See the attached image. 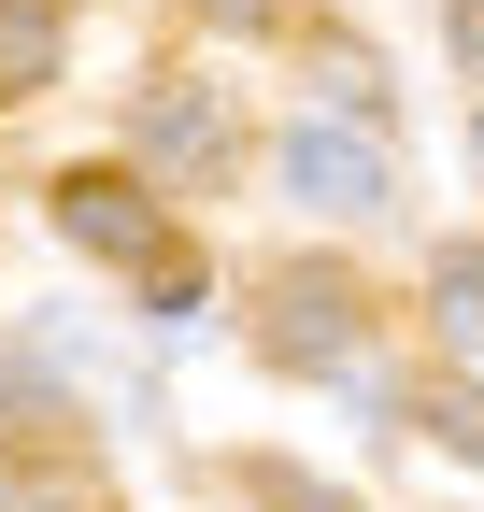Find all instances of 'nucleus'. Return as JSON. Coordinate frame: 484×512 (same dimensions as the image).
I'll list each match as a JSON object with an SVG mask.
<instances>
[{
  "mask_svg": "<svg viewBox=\"0 0 484 512\" xmlns=\"http://www.w3.org/2000/svg\"><path fill=\"white\" fill-rule=\"evenodd\" d=\"M57 242L100 256V271H129V285H171L186 256H171V200L143 171H57Z\"/></svg>",
  "mask_w": 484,
  "mask_h": 512,
  "instance_id": "nucleus-1",
  "label": "nucleus"
},
{
  "mask_svg": "<svg viewBox=\"0 0 484 512\" xmlns=\"http://www.w3.org/2000/svg\"><path fill=\"white\" fill-rule=\"evenodd\" d=\"M271 171H285V200L299 214H328V228H356V214H385L399 200V171H385V143L356 114H299L285 143H271Z\"/></svg>",
  "mask_w": 484,
  "mask_h": 512,
  "instance_id": "nucleus-2",
  "label": "nucleus"
},
{
  "mask_svg": "<svg viewBox=\"0 0 484 512\" xmlns=\"http://www.w3.org/2000/svg\"><path fill=\"white\" fill-rule=\"evenodd\" d=\"M271 356L285 370H356V285L342 271H285L271 285Z\"/></svg>",
  "mask_w": 484,
  "mask_h": 512,
  "instance_id": "nucleus-3",
  "label": "nucleus"
},
{
  "mask_svg": "<svg viewBox=\"0 0 484 512\" xmlns=\"http://www.w3.org/2000/svg\"><path fill=\"white\" fill-rule=\"evenodd\" d=\"M143 157L214 171V157H228V100H214V86H143Z\"/></svg>",
  "mask_w": 484,
  "mask_h": 512,
  "instance_id": "nucleus-4",
  "label": "nucleus"
},
{
  "mask_svg": "<svg viewBox=\"0 0 484 512\" xmlns=\"http://www.w3.org/2000/svg\"><path fill=\"white\" fill-rule=\"evenodd\" d=\"M57 86V0H0V100Z\"/></svg>",
  "mask_w": 484,
  "mask_h": 512,
  "instance_id": "nucleus-5",
  "label": "nucleus"
},
{
  "mask_svg": "<svg viewBox=\"0 0 484 512\" xmlns=\"http://www.w3.org/2000/svg\"><path fill=\"white\" fill-rule=\"evenodd\" d=\"M428 328H442L456 356H484V242H456L442 271H428Z\"/></svg>",
  "mask_w": 484,
  "mask_h": 512,
  "instance_id": "nucleus-6",
  "label": "nucleus"
},
{
  "mask_svg": "<svg viewBox=\"0 0 484 512\" xmlns=\"http://www.w3.org/2000/svg\"><path fill=\"white\" fill-rule=\"evenodd\" d=\"M428 427H442V441H456V456L484 470V384H456V370H442V384H428Z\"/></svg>",
  "mask_w": 484,
  "mask_h": 512,
  "instance_id": "nucleus-7",
  "label": "nucleus"
},
{
  "mask_svg": "<svg viewBox=\"0 0 484 512\" xmlns=\"http://www.w3.org/2000/svg\"><path fill=\"white\" fill-rule=\"evenodd\" d=\"M257 498L271 512H342V484H299V470H257Z\"/></svg>",
  "mask_w": 484,
  "mask_h": 512,
  "instance_id": "nucleus-8",
  "label": "nucleus"
},
{
  "mask_svg": "<svg viewBox=\"0 0 484 512\" xmlns=\"http://www.w3.org/2000/svg\"><path fill=\"white\" fill-rule=\"evenodd\" d=\"M456 72L484 86V0H456Z\"/></svg>",
  "mask_w": 484,
  "mask_h": 512,
  "instance_id": "nucleus-9",
  "label": "nucleus"
},
{
  "mask_svg": "<svg viewBox=\"0 0 484 512\" xmlns=\"http://www.w3.org/2000/svg\"><path fill=\"white\" fill-rule=\"evenodd\" d=\"M214 29H271V0H214Z\"/></svg>",
  "mask_w": 484,
  "mask_h": 512,
  "instance_id": "nucleus-10",
  "label": "nucleus"
},
{
  "mask_svg": "<svg viewBox=\"0 0 484 512\" xmlns=\"http://www.w3.org/2000/svg\"><path fill=\"white\" fill-rule=\"evenodd\" d=\"M470 157H484V128H470Z\"/></svg>",
  "mask_w": 484,
  "mask_h": 512,
  "instance_id": "nucleus-11",
  "label": "nucleus"
}]
</instances>
